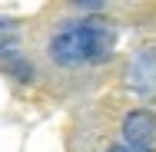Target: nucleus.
Listing matches in <instances>:
<instances>
[{
    "instance_id": "nucleus-1",
    "label": "nucleus",
    "mask_w": 156,
    "mask_h": 152,
    "mask_svg": "<svg viewBox=\"0 0 156 152\" xmlns=\"http://www.w3.org/2000/svg\"><path fill=\"white\" fill-rule=\"evenodd\" d=\"M116 43V30L103 20H80V23H66L57 30L47 43V56L60 66H90V63H103L113 53Z\"/></svg>"
},
{
    "instance_id": "nucleus-2",
    "label": "nucleus",
    "mask_w": 156,
    "mask_h": 152,
    "mask_svg": "<svg viewBox=\"0 0 156 152\" xmlns=\"http://www.w3.org/2000/svg\"><path fill=\"white\" fill-rule=\"evenodd\" d=\"M126 86L143 96V99H153L156 96V46H143L136 50L129 63H126Z\"/></svg>"
},
{
    "instance_id": "nucleus-3",
    "label": "nucleus",
    "mask_w": 156,
    "mask_h": 152,
    "mask_svg": "<svg viewBox=\"0 0 156 152\" xmlns=\"http://www.w3.org/2000/svg\"><path fill=\"white\" fill-rule=\"evenodd\" d=\"M123 146L133 152H156V113L133 109L123 116Z\"/></svg>"
},
{
    "instance_id": "nucleus-4",
    "label": "nucleus",
    "mask_w": 156,
    "mask_h": 152,
    "mask_svg": "<svg viewBox=\"0 0 156 152\" xmlns=\"http://www.w3.org/2000/svg\"><path fill=\"white\" fill-rule=\"evenodd\" d=\"M17 50V23L13 20H0V53Z\"/></svg>"
},
{
    "instance_id": "nucleus-5",
    "label": "nucleus",
    "mask_w": 156,
    "mask_h": 152,
    "mask_svg": "<svg viewBox=\"0 0 156 152\" xmlns=\"http://www.w3.org/2000/svg\"><path fill=\"white\" fill-rule=\"evenodd\" d=\"M76 10H96V7H103V0H70Z\"/></svg>"
},
{
    "instance_id": "nucleus-6",
    "label": "nucleus",
    "mask_w": 156,
    "mask_h": 152,
    "mask_svg": "<svg viewBox=\"0 0 156 152\" xmlns=\"http://www.w3.org/2000/svg\"><path fill=\"white\" fill-rule=\"evenodd\" d=\"M106 152H133V149H129V146H123V142H116V146H110Z\"/></svg>"
}]
</instances>
